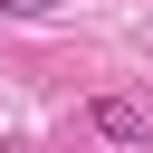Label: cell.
<instances>
[{
	"label": "cell",
	"instance_id": "obj_1",
	"mask_svg": "<svg viewBox=\"0 0 153 153\" xmlns=\"http://www.w3.org/2000/svg\"><path fill=\"white\" fill-rule=\"evenodd\" d=\"M96 134H115V143H143V134H153V115H143V105H124V96H105V105H96Z\"/></svg>",
	"mask_w": 153,
	"mask_h": 153
},
{
	"label": "cell",
	"instance_id": "obj_2",
	"mask_svg": "<svg viewBox=\"0 0 153 153\" xmlns=\"http://www.w3.org/2000/svg\"><path fill=\"white\" fill-rule=\"evenodd\" d=\"M38 10H57V0H0V19H38Z\"/></svg>",
	"mask_w": 153,
	"mask_h": 153
}]
</instances>
